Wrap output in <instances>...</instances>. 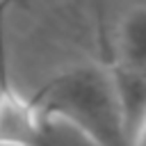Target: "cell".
Wrapping results in <instances>:
<instances>
[{
    "label": "cell",
    "instance_id": "5",
    "mask_svg": "<svg viewBox=\"0 0 146 146\" xmlns=\"http://www.w3.org/2000/svg\"><path fill=\"white\" fill-rule=\"evenodd\" d=\"M30 146H75V144H73L71 135L64 130L62 123L41 119V123L36 128V135L32 137Z\"/></svg>",
    "mask_w": 146,
    "mask_h": 146
},
{
    "label": "cell",
    "instance_id": "1",
    "mask_svg": "<svg viewBox=\"0 0 146 146\" xmlns=\"http://www.w3.org/2000/svg\"><path fill=\"white\" fill-rule=\"evenodd\" d=\"M30 103L41 119L64 123L91 146H128L107 66H68L52 75Z\"/></svg>",
    "mask_w": 146,
    "mask_h": 146
},
{
    "label": "cell",
    "instance_id": "2",
    "mask_svg": "<svg viewBox=\"0 0 146 146\" xmlns=\"http://www.w3.org/2000/svg\"><path fill=\"white\" fill-rule=\"evenodd\" d=\"M41 116L30 98H23L7 78V62L0 34V146H30Z\"/></svg>",
    "mask_w": 146,
    "mask_h": 146
},
{
    "label": "cell",
    "instance_id": "6",
    "mask_svg": "<svg viewBox=\"0 0 146 146\" xmlns=\"http://www.w3.org/2000/svg\"><path fill=\"white\" fill-rule=\"evenodd\" d=\"M130 146H146V116H144V121L139 123L137 132L132 135V139H130Z\"/></svg>",
    "mask_w": 146,
    "mask_h": 146
},
{
    "label": "cell",
    "instance_id": "3",
    "mask_svg": "<svg viewBox=\"0 0 146 146\" xmlns=\"http://www.w3.org/2000/svg\"><path fill=\"white\" fill-rule=\"evenodd\" d=\"M110 78H112V89L116 98V107L121 114V125L128 137V146L132 135L137 132L139 123L146 116V71L128 68L121 64H112Z\"/></svg>",
    "mask_w": 146,
    "mask_h": 146
},
{
    "label": "cell",
    "instance_id": "4",
    "mask_svg": "<svg viewBox=\"0 0 146 146\" xmlns=\"http://www.w3.org/2000/svg\"><path fill=\"white\" fill-rule=\"evenodd\" d=\"M116 64L146 71V5L130 7L116 27Z\"/></svg>",
    "mask_w": 146,
    "mask_h": 146
}]
</instances>
